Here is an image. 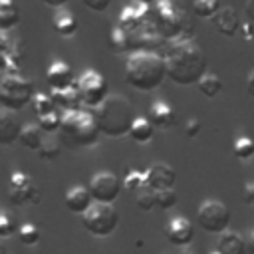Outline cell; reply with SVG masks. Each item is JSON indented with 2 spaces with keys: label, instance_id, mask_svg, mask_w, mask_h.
Listing matches in <instances>:
<instances>
[{
  "label": "cell",
  "instance_id": "obj_1",
  "mask_svg": "<svg viewBox=\"0 0 254 254\" xmlns=\"http://www.w3.org/2000/svg\"><path fill=\"white\" fill-rule=\"evenodd\" d=\"M167 77L177 85H192L206 73V56L192 38H175L165 46Z\"/></svg>",
  "mask_w": 254,
  "mask_h": 254
},
{
  "label": "cell",
  "instance_id": "obj_2",
  "mask_svg": "<svg viewBox=\"0 0 254 254\" xmlns=\"http://www.w3.org/2000/svg\"><path fill=\"white\" fill-rule=\"evenodd\" d=\"M167 77L165 56L153 50H135L125 62V79L137 91H155Z\"/></svg>",
  "mask_w": 254,
  "mask_h": 254
},
{
  "label": "cell",
  "instance_id": "obj_3",
  "mask_svg": "<svg viewBox=\"0 0 254 254\" xmlns=\"http://www.w3.org/2000/svg\"><path fill=\"white\" fill-rule=\"evenodd\" d=\"M93 111H95L101 133L107 135V137H113V139L129 135L131 125L137 119L133 103L127 97L119 95V93L107 95V99Z\"/></svg>",
  "mask_w": 254,
  "mask_h": 254
},
{
  "label": "cell",
  "instance_id": "obj_4",
  "mask_svg": "<svg viewBox=\"0 0 254 254\" xmlns=\"http://www.w3.org/2000/svg\"><path fill=\"white\" fill-rule=\"evenodd\" d=\"M62 127L60 137L69 147H91L99 139V123L93 109L87 107H75L62 111Z\"/></svg>",
  "mask_w": 254,
  "mask_h": 254
},
{
  "label": "cell",
  "instance_id": "obj_5",
  "mask_svg": "<svg viewBox=\"0 0 254 254\" xmlns=\"http://www.w3.org/2000/svg\"><path fill=\"white\" fill-rule=\"evenodd\" d=\"M157 30L167 38H192V24L189 22L185 10L179 6L177 0H157L153 4V14H151Z\"/></svg>",
  "mask_w": 254,
  "mask_h": 254
},
{
  "label": "cell",
  "instance_id": "obj_6",
  "mask_svg": "<svg viewBox=\"0 0 254 254\" xmlns=\"http://www.w3.org/2000/svg\"><path fill=\"white\" fill-rule=\"evenodd\" d=\"M34 99L32 83L20 73H4L0 81V103L4 109L20 111Z\"/></svg>",
  "mask_w": 254,
  "mask_h": 254
},
{
  "label": "cell",
  "instance_id": "obj_7",
  "mask_svg": "<svg viewBox=\"0 0 254 254\" xmlns=\"http://www.w3.org/2000/svg\"><path fill=\"white\" fill-rule=\"evenodd\" d=\"M83 228L93 236H109L115 232L119 224V212L113 202H93L81 214Z\"/></svg>",
  "mask_w": 254,
  "mask_h": 254
},
{
  "label": "cell",
  "instance_id": "obj_8",
  "mask_svg": "<svg viewBox=\"0 0 254 254\" xmlns=\"http://www.w3.org/2000/svg\"><path fill=\"white\" fill-rule=\"evenodd\" d=\"M75 87L81 99V107H87V109H97L109 95L105 77L95 69H85L75 79Z\"/></svg>",
  "mask_w": 254,
  "mask_h": 254
},
{
  "label": "cell",
  "instance_id": "obj_9",
  "mask_svg": "<svg viewBox=\"0 0 254 254\" xmlns=\"http://www.w3.org/2000/svg\"><path fill=\"white\" fill-rule=\"evenodd\" d=\"M196 220L202 230L212 232V234H222L224 230H228L230 210L222 200L208 198V200L200 202V206L196 210Z\"/></svg>",
  "mask_w": 254,
  "mask_h": 254
},
{
  "label": "cell",
  "instance_id": "obj_10",
  "mask_svg": "<svg viewBox=\"0 0 254 254\" xmlns=\"http://www.w3.org/2000/svg\"><path fill=\"white\" fill-rule=\"evenodd\" d=\"M121 181L111 171L95 173L89 181V190L95 202H113L121 192Z\"/></svg>",
  "mask_w": 254,
  "mask_h": 254
},
{
  "label": "cell",
  "instance_id": "obj_11",
  "mask_svg": "<svg viewBox=\"0 0 254 254\" xmlns=\"http://www.w3.org/2000/svg\"><path fill=\"white\" fill-rule=\"evenodd\" d=\"M0 54H2V73H20L24 48L22 42L10 32H0Z\"/></svg>",
  "mask_w": 254,
  "mask_h": 254
},
{
  "label": "cell",
  "instance_id": "obj_12",
  "mask_svg": "<svg viewBox=\"0 0 254 254\" xmlns=\"http://www.w3.org/2000/svg\"><path fill=\"white\" fill-rule=\"evenodd\" d=\"M8 196L14 204H28L40 200V190L36 189V183L22 171L12 173L10 177V190Z\"/></svg>",
  "mask_w": 254,
  "mask_h": 254
},
{
  "label": "cell",
  "instance_id": "obj_13",
  "mask_svg": "<svg viewBox=\"0 0 254 254\" xmlns=\"http://www.w3.org/2000/svg\"><path fill=\"white\" fill-rule=\"evenodd\" d=\"M212 26L216 28L218 34L226 36V38H234L236 34H240L242 22L238 12L232 6H222L214 16H212Z\"/></svg>",
  "mask_w": 254,
  "mask_h": 254
},
{
  "label": "cell",
  "instance_id": "obj_14",
  "mask_svg": "<svg viewBox=\"0 0 254 254\" xmlns=\"http://www.w3.org/2000/svg\"><path fill=\"white\" fill-rule=\"evenodd\" d=\"M165 234L169 238L171 244L175 246H187L192 242V236H194V228L190 224V220H187L185 216H175L169 220L167 228H165Z\"/></svg>",
  "mask_w": 254,
  "mask_h": 254
},
{
  "label": "cell",
  "instance_id": "obj_15",
  "mask_svg": "<svg viewBox=\"0 0 254 254\" xmlns=\"http://www.w3.org/2000/svg\"><path fill=\"white\" fill-rule=\"evenodd\" d=\"M22 123L18 119V115L12 109H4L0 113V143L2 145H12L16 141H20V133H22Z\"/></svg>",
  "mask_w": 254,
  "mask_h": 254
},
{
  "label": "cell",
  "instance_id": "obj_16",
  "mask_svg": "<svg viewBox=\"0 0 254 254\" xmlns=\"http://www.w3.org/2000/svg\"><path fill=\"white\" fill-rule=\"evenodd\" d=\"M147 185H151L153 189H169L175 185V179H177V173L171 165L167 163H153L147 171Z\"/></svg>",
  "mask_w": 254,
  "mask_h": 254
},
{
  "label": "cell",
  "instance_id": "obj_17",
  "mask_svg": "<svg viewBox=\"0 0 254 254\" xmlns=\"http://www.w3.org/2000/svg\"><path fill=\"white\" fill-rule=\"evenodd\" d=\"M48 85L50 89H64V87H69L75 83V77H73V69L69 67V64L65 62H54L50 67H48Z\"/></svg>",
  "mask_w": 254,
  "mask_h": 254
},
{
  "label": "cell",
  "instance_id": "obj_18",
  "mask_svg": "<svg viewBox=\"0 0 254 254\" xmlns=\"http://www.w3.org/2000/svg\"><path fill=\"white\" fill-rule=\"evenodd\" d=\"M64 202H65V206H67L69 212H73V214H83L95 200H93V196H91L89 187H79V185H77V187H71V189L65 192Z\"/></svg>",
  "mask_w": 254,
  "mask_h": 254
},
{
  "label": "cell",
  "instance_id": "obj_19",
  "mask_svg": "<svg viewBox=\"0 0 254 254\" xmlns=\"http://www.w3.org/2000/svg\"><path fill=\"white\" fill-rule=\"evenodd\" d=\"M149 119L153 121L155 127L159 129H169L175 125L177 121V115H175V109L165 103V101H155L151 107H149Z\"/></svg>",
  "mask_w": 254,
  "mask_h": 254
},
{
  "label": "cell",
  "instance_id": "obj_20",
  "mask_svg": "<svg viewBox=\"0 0 254 254\" xmlns=\"http://www.w3.org/2000/svg\"><path fill=\"white\" fill-rule=\"evenodd\" d=\"M216 250L220 254H248L246 250V240L242 238V234H238L236 230H224L218 238V246Z\"/></svg>",
  "mask_w": 254,
  "mask_h": 254
},
{
  "label": "cell",
  "instance_id": "obj_21",
  "mask_svg": "<svg viewBox=\"0 0 254 254\" xmlns=\"http://www.w3.org/2000/svg\"><path fill=\"white\" fill-rule=\"evenodd\" d=\"M58 109L60 111H67V109H75V107H81V99H79V93H77V87L75 83L69 85V87H64V89H52L50 91Z\"/></svg>",
  "mask_w": 254,
  "mask_h": 254
},
{
  "label": "cell",
  "instance_id": "obj_22",
  "mask_svg": "<svg viewBox=\"0 0 254 254\" xmlns=\"http://www.w3.org/2000/svg\"><path fill=\"white\" fill-rule=\"evenodd\" d=\"M52 24H54V30H56L62 38H71V36H75V32H77V20L73 18L71 12L62 10V8H58V12L54 14Z\"/></svg>",
  "mask_w": 254,
  "mask_h": 254
},
{
  "label": "cell",
  "instance_id": "obj_23",
  "mask_svg": "<svg viewBox=\"0 0 254 254\" xmlns=\"http://www.w3.org/2000/svg\"><path fill=\"white\" fill-rule=\"evenodd\" d=\"M20 22V10L14 0H0V30L10 32Z\"/></svg>",
  "mask_w": 254,
  "mask_h": 254
},
{
  "label": "cell",
  "instance_id": "obj_24",
  "mask_svg": "<svg viewBox=\"0 0 254 254\" xmlns=\"http://www.w3.org/2000/svg\"><path fill=\"white\" fill-rule=\"evenodd\" d=\"M153 133H155V125L151 119L147 117H137L129 129V137L135 141V143H147L153 139Z\"/></svg>",
  "mask_w": 254,
  "mask_h": 254
},
{
  "label": "cell",
  "instance_id": "obj_25",
  "mask_svg": "<svg viewBox=\"0 0 254 254\" xmlns=\"http://www.w3.org/2000/svg\"><path fill=\"white\" fill-rule=\"evenodd\" d=\"M44 129L40 125H34V123H28L22 127V133H20V143L26 147V149H32V151H38L44 143V137H42Z\"/></svg>",
  "mask_w": 254,
  "mask_h": 254
},
{
  "label": "cell",
  "instance_id": "obj_26",
  "mask_svg": "<svg viewBox=\"0 0 254 254\" xmlns=\"http://www.w3.org/2000/svg\"><path fill=\"white\" fill-rule=\"evenodd\" d=\"M196 87H198V91H200L204 97L212 99V97H216V95L222 91V79H220L216 73H204V75L198 79Z\"/></svg>",
  "mask_w": 254,
  "mask_h": 254
},
{
  "label": "cell",
  "instance_id": "obj_27",
  "mask_svg": "<svg viewBox=\"0 0 254 254\" xmlns=\"http://www.w3.org/2000/svg\"><path fill=\"white\" fill-rule=\"evenodd\" d=\"M109 46L115 54H123L127 50H131V44H129V32L123 30L119 24H115L111 30H109Z\"/></svg>",
  "mask_w": 254,
  "mask_h": 254
},
{
  "label": "cell",
  "instance_id": "obj_28",
  "mask_svg": "<svg viewBox=\"0 0 254 254\" xmlns=\"http://www.w3.org/2000/svg\"><path fill=\"white\" fill-rule=\"evenodd\" d=\"M32 107H34V111H36V115H38V117L48 115V113H52V111H56V109H58V105H56V101H54L52 93H44V91L34 93Z\"/></svg>",
  "mask_w": 254,
  "mask_h": 254
},
{
  "label": "cell",
  "instance_id": "obj_29",
  "mask_svg": "<svg viewBox=\"0 0 254 254\" xmlns=\"http://www.w3.org/2000/svg\"><path fill=\"white\" fill-rule=\"evenodd\" d=\"M135 202L141 210H153L157 208V189H153L151 185H145L143 189H139L135 192Z\"/></svg>",
  "mask_w": 254,
  "mask_h": 254
},
{
  "label": "cell",
  "instance_id": "obj_30",
  "mask_svg": "<svg viewBox=\"0 0 254 254\" xmlns=\"http://www.w3.org/2000/svg\"><path fill=\"white\" fill-rule=\"evenodd\" d=\"M220 2L218 0H194L192 2V14L196 18H208L212 20V16L220 10Z\"/></svg>",
  "mask_w": 254,
  "mask_h": 254
},
{
  "label": "cell",
  "instance_id": "obj_31",
  "mask_svg": "<svg viewBox=\"0 0 254 254\" xmlns=\"http://www.w3.org/2000/svg\"><path fill=\"white\" fill-rule=\"evenodd\" d=\"M62 117H64V113L60 109H56V111H52L48 115L38 117V125L44 129V133H56L62 127Z\"/></svg>",
  "mask_w": 254,
  "mask_h": 254
},
{
  "label": "cell",
  "instance_id": "obj_32",
  "mask_svg": "<svg viewBox=\"0 0 254 254\" xmlns=\"http://www.w3.org/2000/svg\"><path fill=\"white\" fill-rule=\"evenodd\" d=\"M18 240L26 246H34L38 240H40V230L36 224L32 222H24L20 228H18Z\"/></svg>",
  "mask_w": 254,
  "mask_h": 254
},
{
  "label": "cell",
  "instance_id": "obj_33",
  "mask_svg": "<svg viewBox=\"0 0 254 254\" xmlns=\"http://www.w3.org/2000/svg\"><path fill=\"white\" fill-rule=\"evenodd\" d=\"M234 155L242 161H248L250 157H254V141L250 137H238L234 141V147H232Z\"/></svg>",
  "mask_w": 254,
  "mask_h": 254
},
{
  "label": "cell",
  "instance_id": "obj_34",
  "mask_svg": "<svg viewBox=\"0 0 254 254\" xmlns=\"http://www.w3.org/2000/svg\"><path fill=\"white\" fill-rule=\"evenodd\" d=\"M36 153H38V157H40L42 161H54V159H58V157H60L62 147H60V143H58V141L50 139V141H44V143H42V147H40Z\"/></svg>",
  "mask_w": 254,
  "mask_h": 254
},
{
  "label": "cell",
  "instance_id": "obj_35",
  "mask_svg": "<svg viewBox=\"0 0 254 254\" xmlns=\"http://www.w3.org/2000/svg\"><path fill=\"white\" fill-rule=\"evenodd\" d=\"M145 185H147V173H141V171H131L123 181L125 190H131V192H137Z\"/></svg>",
  "mask_w": 254,
  "mask_h": 254
},
{
  "label": "cell",
  "instance_id": "obj_36",
  "mask_svg": "<svg viewBox=\"0 0 254 254\" xmlns=\"http://www.w3.org/2000/svg\"><path fill=\"white\" fill-rule=\"evenodd\" d=\"M177 204V192L173 190V187L169 189H159L157 190V208L161 210H169L171 206Z\"/></svg>",
  "mask_w": 254,
  "mask_h": 254
},
{
  "label": "cell",
  "instance_id": "obj_37",
  "mask_svg": "<svg viewBox=\"0 0 254 254\" xmlns=\"http://www.w3.org/2000/svg\"><path fill=\"white\" fill-rule=\"evenodd\" d=\"M14 232H16V220L8 212H2L0 214V236L2 238H8Z\"/></svg>",
  "mask_w": 254,
  "mask_h": 254
},
{
  "label": "cell",
  "instance_id": "obj_38",
  "mask_svg": "<svg viewBox=\"0 0 254 254\" xmlns=\"http://www.w3.org/2000/svg\"><path fill=\"white\" fill-rule=\"evenodd\" d=\"M91 12H105L111 4V0H81Z\"/></svg>",
  "mask_w": 254,
  "mask_h": 254
},
{
  "label": "cell",
  "instance_id": "obj_39",
  "mask_svg": "<svg viewBox=\"0 0 254 254\" xmlns=\"http://www.w3.org/2000/svg\"><path fill=\"white\" fill-rule=\"evenodd\" d=\"M185 133L189 135V137H196L198 133H200V121L198 119H187V123H185Z\"/></svg>",
  "mask_w": 254,
  "mask_h": 254
},
{
  "label": "cell",
  "instance_id": "obj_40",
  "mask_svg": "<svg viewBox=\"0 0 254 254\" xmlns=\"http://www.w3.org/2000/svg\"><path fill=\"white\" fill-rule=\"evenodd\" d=\"M252 24H254V22H250V20H248L246 24H242V28H240V34H238V36H242L246 42L254 40V34H252Z\"/></svg>",
  "mask_w": 254,
  "mask_h": 254
},
{
  "label": "cell",
  "instance_id": "obj_41",
  "mask_svg": "<svg viewBox=\"0 0 254 254\" xmlns=\"http://www.w3.org/2000/svg\"><path fill=\"white\" fill-rule=\"evenodd\" d=\"M244 14L250 22H254V0H246L244 2Z\"/></svg>",
  "mask_w": 254,
  "mask_h": 254
},
{
  "label": "cell",
  "instance_id": "obj_42",
  "mask_svg": "<svg viewBox=\"0 0 254 254\" xmlns=\"http://www.w3.org/2000/svg\"><path fill=\"white\" fill-rule=\"evenodd\" d=\"M244 200L246 202H254V183L246 185V189H244Z\"/></svg>",
  "mask_w": 254,
  "mask_h": 254
},
{
  "label": "cell",
  "instance_id": "obj_43",
  "mask_svg": "<svg viewBox=\"0 0 254 254\" xmlns=\"http://www.w3.org/2000/svg\"><path fill=\"white\" fill-rule=\"evenodd\" d=\"M246 91H248V95L254 97V71L248 73V79H246Z\"/></svg>",
  "mask_w": 254,
  "mask_h": 254
},
{
  "label": "cell",
  "instance_id": "obj_44",
  "mask_svg": "<svg viewBox=\"0 0 254 254\" xmlns=\"http://www.w3.org/2000/svg\"><path fill=\"white\" fill-rule=\"evenodd\" d=\"M46 6H50V8H62L64 4H67L69 0H42Z\"/></svg>",
  "mask_w": 254,
  "mask_h": 254
},
{
  "label": "cell",
  "instance_id": "obj_45",
  "mask_svg": "<svg viewBox=\"0 0 254 254\" xmlns=\"http://www.w3.org/2000/svg\"><path fill=\"white\" fill-rule=\"evenodd\" d=\"M246 250H248V254H254V230L250 232V236L246 240Z\"/></svg>",
  "mask_w": 254,
  "mask_h": 254
},
{
  "label": "cell",
  "instance_id": "obj_46",
  "mask_svg": "<svg viewBox=\"0 0 254 254\" xmlns=\"http://www.w3.org/2000/svg\"><path fill=\"white\" fill-rule=\"evenodd\" d=\"M139 2H145V4H155L157 0H139Z\"/></svg>",
  "mask_w": 254,
  "mask_h": 254
},
{
  "label": "cell",
  "instance_id": "obj_47",
  "mask_svg": "<svg viewBox=\"0 0 254 254\" xmlns=\"http://www.w3.org/2000/svg\"><path fill=\"white\" fill-rule=\"evenodd\" d=\"M210 254H220V252H218V250H214V252H210Z\"/></svg>",
  "mask_w": 254,
  "mask_h": 254
}]
</instances>
